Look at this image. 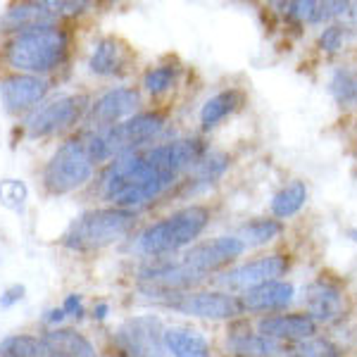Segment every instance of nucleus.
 <instances>
[{"label": "nucleus", "mask_w": 357, "mask_h": 357, "mask_svg": "<svg viewBox=\"0 0 357 357\" xmlns=\"http://www.w3.org/2000/svg\"><path fill=\"white\" fill-rule=\"evenodd\" d=\"M205 155L198 138L153 146L146 151L122 155L110 162L100 176V195L122 210H134L160 198L186 169H193Z\"/></svg>", "instance_id": "obj_1"}, {"label": "nucleus", "mask_w": 357, "mask_h": 357, "mask_svg": "<svg viewBox=\"0 0 357 357\" xmlns=\"http://www.w3.org/2000/svg\"><path fill=\"white\" fill-rule=\"evenodd\" d=\"M69 38L62 29L38 26L29 31L15 33V38L5 48V62L13 67L17 74H31V77H43L53 72L67 60Z\"/></svg>", "instance_id": "obj_2"}, {"label": "nucleus", "mask_w": 357, "mask_h": 357, "mask_svg": "<svg viewBox=\"0 0 357 357\" xmlns=\"http://www.w3.org/2000/svg\"><path fill=\"white\" fill-rule=\"evenodd\" d=\"M165 117L160 112H141L134 117L124 119V122L107 126V129H98L84 141L86 151H89L91 160L102 162V160H117L122 155H131L143 151L146 146L162 134Z\"/></svg>", "instance_id": "obj_3"}, {"label": "nucleus", "mask_w": 357, "mask_h": 357, "mask_svg": "<svg viewBox=\"0 0 357 357\" xmlns=\"http://www.w3.org/2000/svg\"><path fill=\"white\" fill-rule=\"evenodd\" d=\"M210 222V210L203 205H188L183 210L172 212L165 220L151 224L138 236L136 248L148 257H162L169 252L181 250L183 245L193 243L205 231Z\"/></svg>", "instance_id": "obj_4"}, {"label": "nucleus", "mask_w": 357, "mask_h": 357, "mask_svg": "<svg viewBox=\"0 0 357 357\" xmlns=\"http://www.w3.org/2000/svg\"><path fill=\"white\" fill-rule=\"evenodd\" d=\"M134 222L136 212L122 210V207L84 212L79 220L69 224L65 234V245L79 252L100 250V248H107L117 243L119 238H124L134 229Z\"/></svg>", "instance_id": "obj_5"}, {"label": "nucleus", "mask_w": 357, "mask_h": 357, "mask_svg": "<svg viewBox=\"0 0 357 357\" xmlns=\"http://www.w3.org/2000/svg\"><path fill=\"white\" fill-rule=\"evenodd\" d=\"M93 176V160L86 151L84 141L69 138L53 153L43 172V183L50 193L62 195L82 188Z\"/></svg>", "instance_id": "obj_6"}, {"label": "nucleus", "mask_w": 357, "mask_h": 357, "mask_svg": "<svg viewBox=\"0 0 357 357\" xmlns=\"http://www.w3.org/2000/svg\"><path fill=\"white\" fill-rule=\"evenodd\" d=\"M114 345L119 357H167L162 321L153 314L126 319L114 333Z\"/></svg>", "instance_id": "obj_7"}, {"label": "nucleus", "mask_w": 357, "mask_h": 357, "mask_svg": "<svg viewBox=\"0 0 357 357\" xmlns=\"http://www.w3.org/2000/svg\"><path fill=\"white\" fill-rule=\"evenodd\" d=\"M84 98L82 96H62L53 102H45V105L36 107L26 117V131L33 138L43 136H55L62 131L72 129L74 124L82 119L84 112Z\"/></svg>", "instance_id": "obj_8"}, {"label": "nucleus", "mask_w": 357, "mask_h": 357, "mask_svg": "<svg viewBox=\"0 0 357 357\" xmlns=\"http://www.w3.org/2000/svg\"><path fill=\"white\" fill-rule=\"evenodd\" d=\"M289 272V257L286 255H267L260 260L245 262L236 269H229L227 274L220 276V286L229 291H252L257 286L276 281L279 276Z\"/></svg>", "instance_id": "obj_9"}, {"label": "nucleus", "mask_w": 357, "mask_h": 357, "mask_svg": "<svg viewBox=\"0 0 357 357\" xmlns=\"http://www.w3.org/2000/svg\"><path fill=\"white\" fill-rule=\"evenodd\" d=\"M245 252V245L241 243L236 236H220V238H212L207 243H200L191 248V250L183 255V264L188 269H193L195 274L205 276L210 272L227 267L229 262H234L236 257H241Z\"/></svg>", "instance_id": "obj_10"}, {"label": "nucleus", "mask_w": 357, "mask_h": 357, "mask_svg": "<svg viewBox=\"0 0 357 357\" xmlns=\"http://www.w3.org/2000/svg\"><path fill=\"white\" fill-rule=\"evenodd\" d=\"M172 307L183 314L200 317V319H234L243 312V305L229 293L203 291V293H188L181 296V301H174Z\"/></svg>", "instance_id": "obj_11"}, {"label": "nucleus", "mask_w": 357, "mask_h": 357, "mask_svg": "<svg viewBox=\"0 0 357 357\" xmlns=\"http://www.w3.org/2000/svg\"><path fill=\"white\" fill-rule=\"evenodd\" d=\"M50 84L43 77L31 74H13L0 82V100L8 112H24L43 100Z\"/></svg>", "instance_id": "obj_12"}, {"label": "nucleus", "mask_w": 357, "mask_h": 357, "mask_svg": "<svg viewBox=\"0 0 357 357\" xmlns=\"http://www.w3.org/2000/svg\"><path fill=\"white\" fill-rule=\"evenodd\" d=\"M138 102H141V96H138L136 89L119 86V89H110L107 93L98 98L91 114H93V122L98 129H107V126H114L124 122V119L134 117Z\"/></svg>", "instance_id": "obj_13"}, {"label": "nucleus", "mask_w": 357, "mask_h": 357, "mask_svg": "<svg viewBox=\"0 0 357 357\" xmlns=\"http://www.w3.org/2000/svg\"><path fill=\"white\" fill-rule=\"evenodd\" d=\"M305 303H307L310 317L317 321L331 324L343 314V291L338 289L329 279H317L307 286L305 293Z\"/></svg>", "instance_id": "obj_14"}, {"label": "nucleus", "mask_w": 357, "mask_h": 357, "mask_svg": "<svg viewBox=\"0 0 357 357\" xmlns=\"http://www.w3.org/2000/svg\"><path fill=\"white\" fill-rule=\"evenodd\" d=\"M143 286H146L148 293H176V291H186L195 286L198 281H203V276L195 274L193 269H188L183 262L176 264H158V267H151L141 274Z\"/></svg>", "instance_id": "obj_15"}, {"label": "nucleus", "mask_w": 357, "mask_h": 357, "mask_svg": "<svg viewBox=\"0 0 357 357\" xmlns=\"http://www.w3.org/2000/svg\"><path fill=\"white\" fill-rule=\"evenodd\" d=\"M257 333L272 338V341H307L314 338L317 324L310 314H276L264 317L257 324Z\"/></svg>", "instance_id": "obj_16"}, {"label": "nucleus", "mask_w": 357, "mask_h": 357, "mask_svg": "<svg viewBox=\"0 0 357 357\" xmlns=\"http://www.w3.org/2000/svg\"><path fill=\"white\" fill-rule=\"evenodd\" d=\"M293 286L289 281H267V284L257 286L252 291H245L243 301V310L248 312H274V310H284L286 305H291L293 301Z\"/></svg>", "instance_id": "obj_17"}, {"label": "nucleus", "mask_w": 357, "mask_h": 357, "mask_svg": "<svg viewBox=\"0 0 357 357\" xmlns=\"http://www.w3.org/2000/svg\"><path fill=\"white\" fill-rule=\"evenodd\" d=\"M55 13L48 8V3H22L10 8L0 17V29L3 31H29L38 26H53Z\"/></svg>", "instance_id": "obj_18"}, {"label": "nucleus", "mask_w": 357, "mask_h": 357, "mask_svg": "<svg viewBox=\"0 0 357 357\" xmlns=\"http://www.w3.org/2000/svg\"><path fill=\"white\" fill-rule=\"evenodd\" d=\"M53 357H98L96 348L84 333L77 329H50L43 336Z\"/></svg>", "instance_id": "obj_19"}, {"label": "nucleus", "mask_w": 357, "mask_h": 357, "mask_svg": "<svg viewBox=\"0 0 357 357\" xmlns=\"http://www.w3.org/2000/svg\"><path fill=\"white\" fill-rule=\"evenodd\" d=\"M165 350L172 357H210V343L203 333L183 326L165 329Z\"/></svg>", "instance_id": "obj_20"}, {"label": "nucleus", "mask_w": 357, "mask_h": 357, "mask_svg": "<svg viewBox=\"0 0 357 357\" xmlns=\"http://www.w3.org/2000/svg\"><path fill=\"white\" fill-rule=\"evenodd\" d=\"M124 62H126V55L117 38H102V41H98L93 45L89 67L98 77H112V74H117L119 69L124 67Z\"/></svg>", "instance_id": "obj_21"}, {"label": "nucleus", "mask_w": 357, "mask_h": 357, "mask_svg": "<svg viewBox=\"0 0 357 357\" xmlns=\"http://www.w3.org/2000/svg\"><path fill=\"white\" fill-rule=\"evenodd\" d=\"M241 100L243 98H241L238 91H222V93L212 96L203 105V110H200V124H203V129H212L222 119H227L241 105Z\"/></svg>", "instance_id": "obj_22"}, {"label": "nucleus", "mask_w": 357, "mask_h": 357, "mask_svg": "<svg viewBox=\"0 0 357 357\" xmlns=\"http://www.w3.org/2000/svg\"><path fill=\"white\" fill-rule=\"evenodd\" d=\"M305 200H307V186L305 181H291L289 186H284L279 193L272 198V212L279 220L293 217L303 210Z\"/></svg>", "instance_id": "obj_23"}, {"label": "nucleus", "mask_w": 357, "mask_h": 357, "mask_svg": "<svg viewBox=\"0 0 357 357\" xmlns=\"http://www.w3.org/2000/svg\"><path fill=\"white\" fill-rule=\"evenodd\" d=\"M0 357H53L43 338L15 333L0 341Z\"/></svg>", "instance_id": "obj_24"}, {"label": "nucleus", "mask_w": 357, "mask_h": 357, "mask_svg": "<svg viewBox=\"0 0 357 357\" xmlns=\"http://www.w3.org/2000/svg\"><path fill=\"white\" fill-rule=\"evenodd\" d=\"M229 348H231L236 355H274L281 350V343L262 336V333L245 331V333H231Z\"/></svg>", "instance_id": "obj_25"}, {"label": "nucleus", "mask_w": 357, "mask_h": 357, "mask_svg": "<svg viewBox=\"0 0 357 357\" xmlns=\"http://www.w3.org/2000/svg\"><path fill=\"white\" fill-rule=\"evenodd\" d=\"M281 234V222L276 220H252L243 224L236 234V238L241 241L245 248H257V245H264V243H272L276 236Z\"/></svg>", "instance_id": "obj_26"}, {"label": "nucleus", "mask_w": 357, "mask_h": 357, "mask_svg": "<svg viewBox=\"0 0 357 357\" xmlns=\"http://www.w3.org/2000/svg\"><path fill=\"white\" fill-rule=\"evenodd\" d=\"M329 91L341 105H357V72L336 69L329 82Z\"/></svg>", "instance_id": "obj_27"}, {"label": "nucleus", "mask_w": 357, "mask_h": 357, "mask_svg": "<svg viewBox=\"0 0 357 357\" xmlns=\"http://www.w3.org/2000/svg\"><path fill=\"white\" fill-rule=\"evenodd\" d=\"M29 198V188L22 178H3L0 181V205L13 212H22Z\"/></svg>", "instance_id": "obj_28"}, {"label": "nucleus", "mask_w": 357, "mask_h": 357, "mask_svg": "<svg viewBox=\"0 0 357 357\" xmlns=\"http://www.w3.org/2000/svg\"><path fill=\"white\" fill-rule=\"evenodd\" d=\"M174 82H176V67L160 65L146 72V77H143V89L153 96H162L174 86Z\"/></svg>", "instance_id": "obj_29"}, {"label": "nucleus", "mask_w": 357, "mask_h": 357, "mask_svg": "<svg viewBox=\"0 0 357 357\" xmlns=\"http://www.w3.org/2000/svg\"><path fill=\"white\" fill-rule=\"evenodd\" d=\"M229 167V158L222 153H210V155H203L198 160V165L193 167L195 172V181L200 183H212L215 178H220Z\"/></svg>", "instance_id": "obj_30"}, {"label": "nucleus", "mask_w": 357, "mask_h": 357, "mask_svg": "<svg viewBox=\"0 0 357 357\" xmlns=\"http://www.w3.org/2000/svg\"><path fill=\"white\" fill-rule=\"evenodd\" d=\"M291 357H341V350L329 338H307L293 345Z\"/></svg>", "instance_id": "obj_31"}, {"label": "nucleus", "mask_w": 357, "mask_h": 357, "mask_svg": "<svg viewBox=\"0 0 357 357\" xmlns=\"http://www.w3.org/2000/svg\"><path fill=\"white\" fill-rule=\"evenodd\" d=\"M343 45V26L338 24H331L326 26L324 31H321L319 36V48L324 50V53H338Z\"/></svg>", "instance_id": "obj_32"}, {"label": "nucleus", "mask_w": 357, "mask_h": 357, "mask_svg": "<svg viewBox=\"0 0 357 357\" xmlns=\"http://www.w3.org/2000/svg\"><path fill=\"white\" fill-rule=\"evenodd\" d=\"M286 15L296 17L301 22H312L314 17V10H317V3L314 0H296V3H286Z\"/></svg>", "instance_id": "obj_33"}, {"label": "nucleus", "mask_w": 357, "mask_h": 357, "mask_svg": "<svg viewBox=\"0 0 357 357\" xmlns=\"http://www.w3.org/2000/svg\"><path fill=\"white\" fill-rule=\"evenodd\" d=\"M24 293H26V289L22 284H13L10 289H5V293L0 296V307L3 310H10V307H15L17 303L24 298Z\"/></svg>", "instance_id": "obj_34"}, {"label": "nucleus", "mask_w": 357, "mask_h": 357, "mask_svg": "<svg viewBox=\"0 0 357 357\" xmlns=\"http://www.w3.org/2000/svg\"><path fill=\"white\" fill-rule=\"evenodd\" d=\"M62 310H65L67 317H84V298L79 296V293H69L65 298V303H62Z\"/></svg>", "instance_id": "obj_35"}, {"label": "nucleus", "mask_w": 357, "mask_h": 357, "mask_svg": "<svg viewBox=\"0 0 357 357\" xmlns=\"http://www.w3.org/2000/svg\"><path fill=\"white\" fill-rule=\"evenodd\" d=\"M65 310L62 307H53V310H48V312H45V321H48V324H60L62 319H65Z\"/></svg>", "instance_id": "obj_36"}, {"label": "nucleus", "mask_w": 357, "mask_h": 357, "mask_svg": "<svg viewBox=\"0 0 357 357\" xmlns=\"http://www.w3.org/2000/svg\"><path fill=\"white\" fill-rule=\"evenodd\" d=\"M107 314H110V305H107V303H98V305H96V310H93V317H96V319H105Z\"/></svg>", "instance_id": "obj_37"}, {"label": "nucleus", "mask_w": 357, "mask_h": 357, "mask_svg": "<svg viewBox=\"0 0 357 357\" xmlns=\"http://www.w3.org/2000/svg\"><path fill=\"white\" fill-rule=\"evenodd\" d=\"M350 17L353 22H357V3H350V8H348V13H345Z\"/></svg>", "instance_id": "obj_38"}, {"label": "nucleus", "mask_w": 357, "mask_h": 357, "mask_svg": "<svg viewBox=\"0 0 357 357\" xmlns=\"http://www.w3.org/2000/svg\"><path fill=\"white\" fill-rule=\"evenodd\" d=\"M348 238L353 241V243H357V229H350V231H348Z\"/></svg>", "instance_id": "obj_39"}]
</instances>
